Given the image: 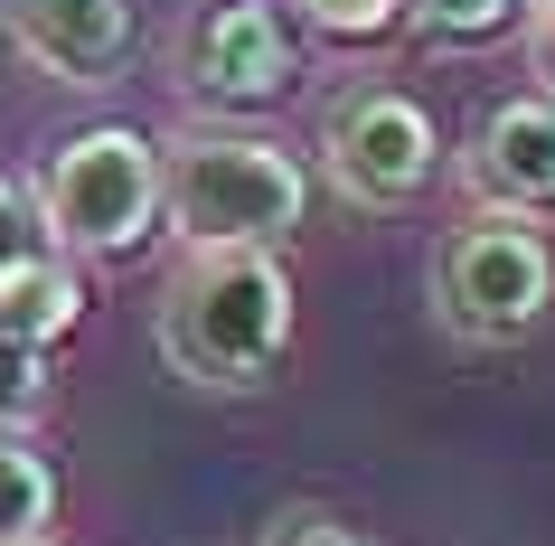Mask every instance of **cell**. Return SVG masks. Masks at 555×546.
Here are the masks:
<instances>
[{"label": "cell", "mask_w": 555, "mask_h": 546, "mask_svg": "<svg viewBox=\"0 0 555 546\" xmlns=\"http://www.w3.org/2000/svg\"><path fill=\"white\" fill-rule=\"evenodd\" d=\"M311 217V161L263 132H170L160 142V227L179 236V255H283Z\"/></svg>", "instance_id": "cell-2"}, {"label": "cell", "mask_w": 555, "mask_h": 546, "mask_svg": "<svg viewBox=\"0 0 555 546\" xmlns=\"http://www.w3.org/2000/svg\"><path fill=\"white\" fill-rule=\"evenodd\" d=\"M76 320H86V264H66V255H38L20 283L0 292V330H20L38 348H57Z\"/></svg>", "instance_id": "cell-9"}, {"label": "cell", "mask_w": 555, "mask_h": 546, "mask_svg": "<svg viewBox=\"0 0 555 546\" xmlns=\"http://www.w3.org/2000/svg\"><path fill=\"white\" fill-rule=\"evenodd\" d=\"M527 76H537V94L555 104V0L527 10Z\"/></svg>", "instance_id": "cell-16"}, {"label": "cell", "mask_w": 555, "mask_h": 546, "mask_svg": "<svg viewBox=\"0 0 555 546\" xmlns=\"http://www.w3.org/2000/svg\"><path fill=\"white\" fill-rule=\"evenodd\" d=\"M555 312V245L537 217H490L470 207L434 245V320L462 348H518Z\"/></svg>", "instance_id": "cell-4"}, {"label": "cell", "mask_w": 555, "mask_h": 546, "mask_svg": "<svg viewBox=\"0 0 555 546\" xmlns=\"http://www.w3.org/2000/svg\"><path fill=\"white\" fill-rule=\"evenodd\" d=\"M527 0H405V29L414 38H442V48H480L518 20Z\"/></svg>", "instance_id": "cell-12"}, {"label": "cell", "mask_w": 555, "mask_h": 546, "mask_svg": "<svg viewBox=\"0 0 555 546\" xmlns=\"http://www.w3.org/2000/svg\"><path fill=\"white\" fill-rule=\"evenodd\" d=\"M48 358H57V348L0 330V433H29L38 415H48V396H57V368H48Z\"/></svg>", "instance_id": "cell-11"}, {"label": "cell", "mask_w": 555, "mask_h": 546, "mask_svg": "<svg viewBox=\"0 0 555 546\" xmlns=\"http://www.w3.org/2000/svg\"><path fill=\"white\" fill-rule=\"evenodd\" d=\"M151 340H160L170 377L207 386V396H255L293 348V274H283V255H255V245L179 255V274L160 283V312H151Z\"/></svg>", "instance_id": "cell-1"}, {"label": "cell", "mask_w": 555, "mask_h": 546, "mask_svg": "<svg viewBox=\"0 0 555 546\" xmlns=\"http://www.w3.org/2000/svg\"><path fill=\"white\" fill-rule=\"evenodd\" d=\"M38 236L66 264H122L160 236V142L132 123H94L38 170Z\"/></svg>", "instance_id": "cell-3"}, {"label": "cell", "mask_w": 555, "mask_h": 546, "mask_svg": "<svg viewBox=\"0 0 555 546\" xmlns=\"http://www.w3.org/2000/svg\"><path fill=\"white\" fill-rule=\"evenodd\" d=\"M38 255H48V236H38V207H29V189H10V179H0V292L20 283V274H29Z\"/></svg>", "instance_id": "cell-13"}, {"label": "cell", "mask_w": 555, "mask_h": 546, "mask_svg": "<svg viewBox=\"0 0 555 546\" xmlns=\"http://www.w3.org/2000/svg\"><path fill=\"white\" fill-rule=\"evenodd\" d=\"M57 528V461L29 433H0V546H48Z\"/></svg>", "instance_id": "cell-10"}, {"label": "cell", "mask_w": 555, "mask_h": 546, "mask_svg": "<svg viewBox=\"0 0 555 546\" xmlns=\"http://www.w3.org/2000/svg\"><path fill=\"white\" fill-rule=\"evenodd\" d=\"M442 170V132L405 86H349L321 123V179L330 199H349L358 217H396V207Z\"/></svg>", "instance_id": "cell-5"}, {"label": "cell", "mask_w": 555, "mask_h": 546, "mask_svg": "<svg viewBox=\"0 0 555 546\" xmlns=\"http://www.w3.org/2000/svg\"><path fill=\"white\" fill-rule=\"evenodd\" d=\"M0 29L20 38V58L57 86H114L132 66V38H142V10L132 0H10Z\"/></svg>", "instance_id": "cell-8"}, {"label": "cell", "mask_w": 555, "mask_h": 546, "mask_svg": "<svg viewBox=\"0 0 555 546\" xmlns=\"http://www.w3.org/2000/svg\"><path fill=\"white\" fill-rule=\"evenodd\" d=\"M527 10H537V0H527Z\"/></svg>", "instance_id": "cell-17"}, {"label": "cell", "mask_w": 555, "mask_h": 546, "mask_svg": "<svg viewBox=\"0 0 555 546\" xmlns=\"http://www.w3.org/2000/svg\"><path fill=\"white\" fill-rule=\"evenodd\" d=\"M170 76L207 114H255V104H283L301 86V38L283 29L273 0H207L170 38Z\"/></svg>", "instance_id": "cell-6"}, {"label": "cell", "mask_w": 555, "mask_h": 546, "mask_svg": "<svg viewBox=\"0 0 555 546\" xmlns=\"http://www.w3.org/2000/svg\"><path fill=\"white\" fill-rule=\"evenodd\" d=\"M452 179H462L470 207L490 217H546L555 207V104L546 94H508L462 132L452 151Z\"/></svg>", "instance_id": "cell-7"}, {"label": "cell", "mask_w": 555, "mask_h": 546, "mask_svg": "<svg viewBox=\"0 0 555 546\" xmlns=\"http://www.w3.org/2000/svg\"><path fill=\"white\" fill-rule=\"evenodd\" d=\"M301 10H311V29H321V38H358V48L405 20V0H301Z\"/></svg>", "instance_id": "cell-14"}, {"label": "cell", "mask_w": 555, "mask_h": 546, "mask_svg": "<svg viewBox=\"0 0 555 546\" xmlns=\"http://www.w3.org/2000/svg\"><path fill=\"white\" fill-rule=\"evenodd\" d=\"M263 546H367V537H358L349 518H330V509H311V499H293V509H273Z\"/></svg>", "instance_id": "cell-15"}]
</instances>
